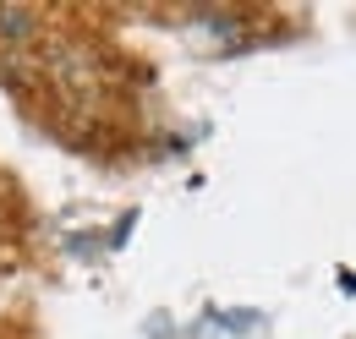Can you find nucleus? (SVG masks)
<instances>
[{
    "instance_id": "nucleus-1",
    "label": "nucleus",
    "mask_w": 356,
    "mask_h": 339,
    "mask_svg": "<svg viewBox=\"0 0 356 339\" xmlns=\"http://www.w3.org/2000/svg\"><path fill=\"white\" fill-rule=\"evenodd\" d=\"M33 33V17H28V6H0V39H28Z\"/></svg>"
}]
</instances>
